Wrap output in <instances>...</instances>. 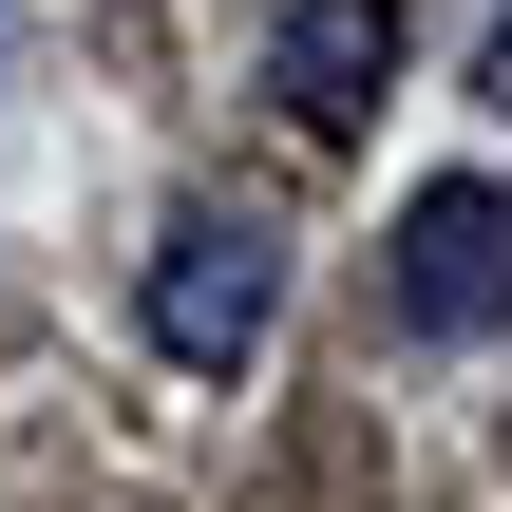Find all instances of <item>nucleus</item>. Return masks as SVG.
Instances as JSON below:
<instances>
[{
  "instance_id": "f257e3e1",
  "label": "nucleus",
  "mask_w": 512,
  "mask_h": 512,
  "mask_svg": "<svg viewBox=\"0 0 512 512\" xmlns=\"http://www.w3.org/2000/svg\"><path fill=\"white\" fill-rule=\"evenodd\" d=\"M266 304H285V247H266V209H171L152 285H133L152 361H171V380H228V361L266 342Z\"/></svg>"
},
{
  "instance_id": "f03ea898",
  "label": "nucleus",
  "mask_w": 512,
  "mask_h": 512,
  "mask_svg": "<svg viewBox=\"0 0 512 512\" xmlns=\"http://www.w3.org/2000/svg\"><path fill=\"white\" fill-rule=\"evenodd\" d=\"M399 323H418V342H494L512 323V209L475 171H437V190L399 209Z\"/></svg>"
},
{
  "instance_id": "7ed1b4c3",
  "label": "nucleus",
  "mask_w": 512,
  "mask_h": 512,
  "mask_svg": "<svg viewBox=\"0 0 512 512\" xmlns=\"http://www.w3.org/2000/svg\"><path fill=\"white\" fill-rule=\"evenodd\" d=\"M380 76H399V0H304V19H285V57H266V95H285L304 133H361V114H380Z\"/></svg>"
},
{
  "instance_id": "20e7f679",
  "label": "nucleus",
  "mask_w": 512,
  "mask_h": 512,
  "mask_svg": "<svg viewBox=\"0 0 512 512\" xmlns=\"http://www.w3.org/2000/svg\"><path fill=\"white\" fill-rule=\"evenodd\" d=\"M475 76H494V114H512V19H494V57H475Z\"/></svg>"
},
{
  "instance_id": "39448f33",
  "label": "nucleus",
  "mask_w": 512,
  "mask_h": 512,
  "mask_svg": "<svg viewBox=\"0 0 512 512\" xmlns=\"http://www.w3.org/2000/svg\"><path fill=\"white\" fill-rule=\"evenodd\" d=\"M19 38H38V19H19V0H0V76H19Z\"/></svg>"
}]
</instances>
